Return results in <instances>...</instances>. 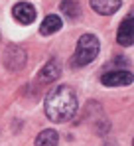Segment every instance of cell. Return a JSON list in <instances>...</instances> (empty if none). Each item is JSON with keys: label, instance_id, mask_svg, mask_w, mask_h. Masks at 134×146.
<instances>
[{"label": "cell", "instance_id": "cell-1", "mask_svg": "<svg viewBox=\"0 0 134 146\" xmlns=\"http://www.w3.org/2000/svg\"><path fill=\"white\" fill-rule=\"evenodd\" d=\"M45 115L47 119L53 122H67L71 121L77 113L79 101L75 91L69 85H59L55 89H51L45 97Z\"/></svg>", "mask_w": 134, "mask_h": 146}, {"label": "cell", "instance_id": "cell-2", "mask_svg": "<svg viewBox=\"0 0 134 146\" xmlns=\"http://www.w3.org/2000/svg\"><path fill=\"white\" fill-rule=\"evenodd\" d=\"M99 49L101 44L97 40V36L93 34H83L77 42V48H75V57H73V65L77 67H83V65H89L97 59L99 55Z\"/></svg>", "mask_w": 134, "mask_h": 146}, {"label": "cell", "instance_id": "cell-3", "mask_svg": "<svg viewBox=\"0 0 134 146\" xmlns=\"http://www.w3.org/2000/svg\"><path fill=\"white\" fill-rule=\"evenodd\" d=\"M4 63L10 71H20L26 65V51L18 46H10L4 53Z\"/></svg>", "mask_w": 134, "mask_h": 146}, {"label": "cell", "instance_id": "cell-4", "mask_svg": "<svg viewBox=\"0 0 134 146\" xmlns=\"http://www.w3.org/2000/svg\"><path fill=\"white\" fill-rule=\"evenodd\" d=\"M101 83H103V85H107V87H120V85H128V83H132V73H130V71H124V69H114V71L103 73Z\"/></svg>", "mask_w": 134, "mask_h": 146}, {"label": "cell", "instance_id": "cell-5", "mask_svg": "<svg viewBox=\"0 0 134 146\" xmlns=\"http://www.w3.org/2000/svg\"><path fill=\"white\" fill-rule=\"evenodd\" d=\"M12 14L16 18V22H20L22 26H28L36 20V8L28 2H18L14 8H12Z\"/></svg>", "mask_w": 134, "mask_h": 146}, {"label": "cell", "instance_id": "cell-6", "mask_svg": "<svg viewBox=\"0 0 134 146\" xmlns=\"http://www.w3.org/2000/svg\"><path fill=\"white\" fill-rule=\"evenodd\" d=\"M116 42L120 46H132L134 42V32H132V14H128V18L120 24L116 32Z\"/></svg>", "mask_w": 134, "mask_h": 146}, {"label": "cell", "instance_id": "cell-7", "mask_svg": "<svg viewBox=\"0 0 134 146\" xmlns=\"http://www.w3.org/2000/svg\"><path fill=\"white\" fill-rule=\"evenodd\" d=\"M91 8L101 16H111L120 8V0H91Z\"/></svg>", "mask_w": 134, "mask_h": 146}, {"label": "cell", "instance_id": "cell-8", "mask_svg": "<svg viewBox=\"0 0 134 146\" xmlns=\"http://www.w3.org/2000/svg\"><path fill=\"white\" fill-rule=\"evenodd\" d=\"M59 75H61V65H59V61H57V59H49L44 67H42V71H40V81L51 83V81H55Z\"/></svg>", "mask_w": 134, "mask_h": 146}, {"label": "cell", "instance_id": "cell-9", "mask_svg": "<svg viewBox=\"0 0 134 146\" xmlns=\"http://www.w3.org/2000/svg\"><path fill=\"white\" fill-rule=\"evenodd\" d=\"M59 30H61V18L55 16V14L45 16V20L42 22V26H40V34H42V36L55 34V32H59Z\"/></svg>", "mask_w": 134, "mask_h": 146}, {"label": "cell", "instance_id": "cell-10", "mask_svg": "<svg viewBox=\"0 0 134 146\" xmlns=\"http://www.w3.org/2000/svg\"><path fill=\"white\" fill-rule=\"evenodd\" d=\"M57 142H59V134L51 128L42 130L36 138V146H57Z\"/></svg>", "mask_w": 134, "mask_h": 146}, {"label": "cell", "instance_id": "cell-11", "mask_svg": "<svg viewBox=\"0 0 134 146\" xmlns=\"http://www.w3.org/2000/svg\"><path fill=\"white\" fill-rule=\"evenodd\" d=\"M61 12L65 14L67 18L75 20V18H79L81 8H79V4H77L75 0H63V2H61Z\"/></svg>", "mask_w": 134, "mask_h": 146}]
</instances>
